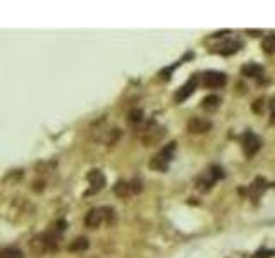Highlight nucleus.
Here are the masks:
<instances>
[{"label": "nucleus", "instance_id": "obj_1", "mask_svg": "<svg viewBox=\"0 0 275 258\" xmlns=\"http://www.w3.org/2000/svg\"><path fill=\"white\" fill-rule=\"evenodd\" d=\"M116 220V212L110 206H103V208H91L89 212L86 214L84 217V224L89 227V229H97L100 227L102 222H107V224H112Z\"/></svg>", "mask_w": 275, "mask_h": 258}, {"label": "nucleus", "instance_id": "obj_2", "mask_svg": "<svg viewBox=\"0 0 275 258\" xmlns=\"http://www.w3.org/2000/svg\"><path fill=\"white\" fill-rule=\"evenodd\" d=\"M59 241H60V234L45 232V234H40V236H36L35 239H33L31 248H33V251H35V253L41 255V253L57 250V248H59Z\"/></svg>", "mask_w": 275, "mask_h": 258}, {"label": "nucleus", "instance_id": "obj_3", "mask_svg": "<svg viewBox=\"0 0 275 258\" xmlns=\"http://www.w3.org/2000/svg\"><path fill=\"white\" fill-rule=\"evenodd\" d=\"M174 152H175V143L172 142V143H169L167 147H164L153 158H151L150 169L158 171V172H165L169 167V163L172 162V158H174Z\"/></svg>", "mask_w": 275, "mask_h": 258}, {"label": "nucleus", "instance_id": "obj_4", "mask_svg": "<svg viewBox=\"0 0 275 258\" xmlns=\"http://www.w3.org/2000/svg\"><path fill=\"white\" fill-rule=\"evenodd\" d=\"M219 177H222V171L219 167H212L210 171H207L205 174L198 177V182H196L198 190H201V191L212 190V186L215 184V181L219 179Z\"/></svg>", "mask_w": 275, "mask_h": 258}, {"label": "nucleus", "instance_id": "obj_5", "mask_svg": "<svg viewBox=\"0 0 275 258\" xmlns=\"http://www.w3.org/2000/svg\"><path fill=\"white\" fill-rule=\"evenodd\" d=\"M260 147H262V142H260V138L255 133H251V131H248V133H244L243 136V152L248 158L255 157L257 155V152L260 150Z\"/></svg>", "mask_w": 275, "mask_h": 258}, {"label": "nucleus", "instance_id": "obj_6", "mask_svg": "<svg viewBox=\"0 0 275 258\" xmlns=\"http://www.w3.org/2000/svg\"><path fill=\"white\" fill-rule=\"evenodd\" d=\"M162 136H164V129L158 128V124H156L155 121H151V123L146 124L143 134H141V139H143V142L146 143V147H150V145H153V143L158 142Z\"/></svg>", "mask_w": 275, "mask_h": 258}, {"label": "nucleus", "instance_id": "obj_7", "mask_svg": "<svg viewBox=\"0 0 275 258\" xmlns=\"http://www.w3.org/2000/svg\"><path fill=\"white\" fill-rule=\"evenodd\" d=\"M196 86H198V76L196 74H193L191 76V79L184 84V86H181L179 88L177 91H175V95H174V100L177 102V103H181V102H184L186 98H189L193 95V91L196 90Z\"/></svg>", "mask_w": 275, "mask_h": 258}, {"label": "nucleus", "instance_id": "obj_8", "mask_svg": "<svg viewBox=\"0 0 275 258\" xmlns=\"http://www.w3.org/2000/svg\"><path fill=\"white\" fill-rule=\"evenodd\" d=\"M227 83V76L219 71H208L203 74V84L207 88H222Z\"/></svg>", "mask_w": 275, "mask_h": 258}, {"label": "nucleus", "instance_id": "obj_9", "mask_svg": "<svg viewBox=\"0 0 275 258\" xmlns=\"http://www.w3.org/2000/svg\"><path fill=\"white\" fill-rule=\"evenodd\" d=\"M212 129V123L203 117H193L188 123V131L191 134H205L207 131Z\"/></svg>", "mask_w": 275, "mask_h": 258}, {"label": "nucleus", "instance_id": "obj_10", "mask_svg": "<svg viewBox=\"0 0 275 258\" xmlns=\"http://www.w3.org/2000/svg\"><path fill=\"white\" fill-rule=\"evenodd\" d=\"M88 181H89V186H91V193L100 191L102 187L105 186V176H103L102 171H98V169H93V171L88 172Z\"/></svg>", "mask_w": 275, "mask_h": 258}, {"label": "nucleus", "instance_id": "obj_11", "mask_svg": "<svg viewBox=\"0 0 275 258\" xmlns=\"http://www.w3.org/2000/svg\"><path fill=\"white\" fill-rule=\"evenodd\" d=\"M241 46H243V43L238 40H227L219 46V54L220 55H232V54H236V52H239Z\"/></svg>", "mask_w": 275, "mask_h": 258}, {"label": "nucleus", "instance_id": "obj_12", "mask_svg": "<svg viewBox=\"0 0 275 258\" xmlns=\"http://www.w3.org/2000/svg\"><path fill=\"white\" fill-rule=\"evenodd\" d=\"M241 73H243V76L246 78H260L263 74V67L255 62H249L241 67Z\"/></svg>", "mask_w": 275, "mask_h": 258}, {"label": "nucleus", "instance_id": "obj_13", "mask_svg": "<svg viewBox=\"0 0 275 258\" xmlns=\"http://www.w3.org/2000/svg\"><path fill=\"white\" fill-rule=\"evenodd\" d=\"M201 107L205 110H208V112H215L220 107V97H217V95L205 97V98H203V102H201Z\"/></svg>", "mask_w": 275, "mask_h": 258}, {"label": "nucleus", "instance_id": "obj_14", "mask_svg": "<svg viewBox=\"0 0 275 258\" xmlns=\"http://www.w3.org/2000/svg\"><path fill=\"white\" fill-rule=\"evenodd\" d=\"M0 258H25V253L17 246H6L0 248Z\"/></svg>", "mask_w": 275, "mask_h": 258}, {"label": "nucleus", "instance_id": "obj_15", "mask_svg": "<svg viewBox=\"0 0 275 258\" xmlns=\"http://www.w3.org/2000/svg\"><path fill=\"white\" fill-rule=\"evenodd\" d=\"M113 193H116L117 196H121V198H126L127 195L132 193V186L131 182L127 181H119L116 186H113Z\"/></svg>", "mask_w": 275, "mask_h": 258}, {"label": "nucleus", "instance_id": "obj_16", "mask_svg": "<svg viewBox=\"0 0 275 258\" xmlns=\"http://www.w3.org/2000/svg\"><path fill=\"white\" fill-rule=\"evenodd\" d=\"M265 190H267V182H265V179H262V177H257V179H255V182H253V184H251V187H249L251 196H253L255 200H257Z\"/></svg>", "mask_w": 275, "mask_h": 258}, {"label": "nucleus", "instance_id": "obj_17", "mask_svg": "<svg viewBox=\"0 0 275 258\" xmlns=\"http://www.w3.org/2000/svg\"><path fill=\"white\" fill-rule=\"evenodd\" d=\"M262 50L265 54H273L275 52V33L272 35H267L262 41Z\"/></svg>", "mask_w": 275, "mask_h": 258}, {"label": "nucleus", "instance_id": "obj_18", "mask_svg": "<svg viewBox=\"0 0 275 258\" xmlns=\"http://www.w3.org/2000/svg\"><path fill=\"white\" fill-rule=\"evenodd\" d=\"M88 246H89V243L86 238H78L69 245V250L71 251H83V250H88Z\"/></svg>", "mask_w": 275, "mask_h": 258}, {"label": "nucleus", "instance_id": "obj_19", "mask_svg": "<svg viewBox=\"0 0 275 258\" xmlns=\"http://www.w3.org/2000/svg\"><path fill=\"white\" fill-rule=\"evenodd\" d=\"M127 121H129L131 124H140L141 121H143V110H141V109H132L129 112V115H127Z\"/></svg>", "mask_w": 275, "mask_h": 258}, {"label": "nucleus", "instance_id": "obj_20", "mask_svg": "<svg viewBox=\"0 0 275 258\" xmlns=\"http://www.w3.org/2000/svg\"><path fill=\"white\" fill-rule=\"evenodd\" d=\"M275 256V250H260L255 253L253 258H272Z\"/></svg>", "mask_w": 275, "mask_h": 258}, {"label": "nucleus", "instance_id": "obj_21", "mask_svg": "<svg viewBox=\"0 0 275 258\" xmlns=\"http://www.w3.org/2000/svg\"><path fill=\"white\" fill-rule=\"evenodd\" d=\"M270 121H272V124L275 126V110H272V119H270Z\"/></svg>", "mask_w": 275, "mask_h": 258}]
</instances>
